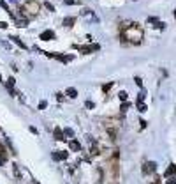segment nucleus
<instances>
[{"label":"nucleus","mask_w":176,"mask_h":184,"mask_svg":"<svg viewBox=\"0 0 176 184\" xmlns=\"http://www.w3.org/2000/svg\"><path fill=\"white\" fill-rule=\"evenodd\" d=\"M111 87H113V81H109V83H104V85H102V92H108Z\"/></svg>","instance_id":"aec40b11"},{"label":"nucleus","mask_w":176,"mask_h":184,"mask_svg":"<svg viewBox=\"0 0 176 184\" xmlns=\"http://www.w3.org/2000/svg\"><path fill=\"white\" fill-rule=\"evenodd\" d=\"M11 2H19V0H11Z\"/></svg>","instance_id":"2f4dec72"},{"label":"nucleus","mask_w":176,"mask_h":184,"mask_svg":"<svg viewBox=\"0 0 176 184\" xmlns=\"http://www.w3.org/2000/svg\"><path fill=\"white\" fill-rule=\"evenodd\" d=\"M7 27V23H4V21H0V28H5Z\"/></svg>","instance_id":"cd10ccee"},{"label":"nucleus","mask_w":176,"mask_h":184,"mask_svg":"<svg viewBox=\"0 0 176 184\" xmlns=\"http://www.w3.org/2000/svg\"><path fill=\"white\" fill-rule=\"evenodd\" d=\"M53 136H55L56 140H64V133H62V129H60V128H56V129H55V135H53Z\"/></svg>","instance_id":"2eb2a0df"},{"label":"nucleus","mask_w":176,"mask_h":184,"mask_svg":"<svg viewBox=\"0 0 176 184\" xmlns=\"http://www.w3.org/2000/svg\"><path fill=\"white\" fill-rule=\"evenodd\" d=\"M0 81H2V76H0Z\"/></svg>","instance_id":"473e14b6"},{"label":"nucleus","mask_w":176,"mask_h":184,"mask_svg":"<svg viewBox=\"0 0 176 184\" xmlns=\"http://www.w3.org/2000/svg\"><path fill=\"white\" fill-rule=\"evenodd\" d=\"M14 83H16V81H14V78H9V80H7V83H5V87H7L9 90H11V89L14 87Z\"/></svg>","instance_id":"dca6fc26"},{"label":"nucleus","mask_w":176,"mask_h":184,"mask_svg":"<svg viewBox=\"0 0 176 184\" xmlns=\"http://www.w3.org/2000/svg\"><path fill=\"white\" fill-rule=\"evenodd\" d=\"M81 16H83V18H86L90 23H99V21H100L99 16H97L94 11H90V9H81Z\"/></svg>","instance_id":"7ed1b4c3"},{"label":"nucleus","mask_w":176,"mask_h":184,"mask_svg":"<svg viewBox=\"0 0 176 184\" xmlns=\"http://www.w3.org/2000/svg\"><path fill=\"white\" fill-rule=\"evenodd\" d=\"M165 177H167V179H174V165H173V163L169 165V168L165 170Z\"/></svg>","instance_id":"9d476101"},{"label":"nucleus","mask_w":176,"mask_h":184,"mask_svg":"<svg viewBox=\"0 0 176 184\" xmlns=\"http://www.w3.org/2000/svg\"><path fill=\"white\" fill-rule=\"evenodd\" d=\"M21 13L23 14H30V16H35L37 13H39V4L37 2H27L25 4V7H21Z\"/></svg>","instance_id":"f03ea898"},{"label":"nucleus","mask_w":176,"mask_h":184,"mask_svg":"<svg viewBox=\"0 0 176 184\" xmlns=\"http://www.w3.org/2000/svg\"><path fill=\"white\" fill-rule=\"evenodd\" d=\"M64 25H65V27H72V25H74V16H67V18L64 19Z\"/></svg>","instance_id":"4468645a"},{"label":"nucleus","mask_w":176,"mask_h":184,"mask_svg":"<svg viewBox=\"0 0 176 184\" xmlns=\"http://www.w3.org/2000/svg\"><path fill=\"white\" fill-rule=\"evenodd\" d=\"M28 19H16V21H14V25L16 27H19V28H25V27H28Z\"/></svg>","instance_id":"f8f14e48"},{"label":"nucleus","mask_w":176,"mask_h":184,"mask_svg":"<svg viewBox=\"0 0 176 184\" xmlns=\"http://www.w3.org/2000/svg\"><path fill=\"white\" fill-rule=\"evenodd\" d=\"M151 184H160V181H159V179H157V181H155V182H151Z\"/></svg>","instance_id":"7c9ffc66"},{"label":"nucleus","mask_w":176,"mask_h":184,"mask_svg":"<svg viewBox=\"0 0 176 184\" xmlns=\"http://www.w3.org/2000/svg\"><path fill=\"white\" fill-rule=\"evenodd\" d=\"M144 97H146V90H141L139 96H137V103H139V101H144Z\"/></svg>","instance_id":"6ab92c4d"},{"label":"nucleus","mask_w":176,"mask_h":184,"mask_svg":"<svg viewBox=\"0 0 176 184\" xmlns=\"http://www.w3.org/2000/svg\"><path fill=\"white\" fill-rule=\"evenodd\" d=\"M70 149L78 152V150H81V144H79L78 140H70Z\"/></svg>","instance_id":"ddd939ff"},{"label":"nucleus","mask_w":176,"mask_h":184,"mask_svg":"<svg viewBox=\"0 0 176 184\" xmlns=\"http://www.w3.org/2000/svg\"><path fill=\"white\" fill-rule=\"evenodd\" d=\"M137 110L141 111V113H143V111H146V105H144L143 101H139V103H137Z\"/></svg>","instance_id":"a211bd4d"},{"label":"nucleus","mask_w":176,"mask_h":184,"mask_svg":"<svg viewBox=\"0 0 176 184\" xmlns=\"http://www.w3.org/2000/svg\"><path fill=\"white\" fill-rule=\"evenodd\" d=\"M85 106H86L88 110H92V108H94L95 105H94V101H86V103H85Z\"/></svg>","instance_id":"5701e85b"},{"label":"nucleus","mask_w":176,"mask_h":184,"mask_svg":"<svg viewBox=\"0 0 176 184\" xmlns=\"http://www.w3.org/2000/svg\"><path fill=\"white\" fill-rule=\"evenodd\" d=\"M53 159H67V152L62 150V152H53Z\"/></svg>","instance_id":"1a4fd4ad"},{"label":"nucleus","mask_w":176,"mask_h":184,"mask_svg":"<svg viewBox=\"0 0 176 184\" xmlns=\"http://www.w3.org/2000/svg\"><path fill=\"white\" fill-rule=\"evenodd\" d=\"M148 23H150V25H153V27H157V28H160V30L165 27V25L160 21L159 18H153V16H150V18H148Z\"/></svg>","instance_id":"0eeeda50"},{"label":"nucleus","mask_w":176,"mask_h":184,"mask_svg":"<svg viewBox=\"0 0 176 184\" xmlns=\"http://www.w3.org/2000/svg\"><path fill=\"white\" fill-rule=\"evenodd\" d=\"M118 97H120L122 101H125V99H127V92H120V94H118Z\"/></svg>","instance_id":"b1692460"},{"label":"nucleus","mask_w":176,"mask_h":184,"mask_svg":"<svg viewBox=\"0 0 176 184\" xmlns=\"http://www.w3.org/2000/svg\"><path fill=\"white\" fill-rule=\"evenodd\" d=\"M157 170V163H153V161H148L146 165L143 167V172L144 173H151V172H155Z\"/></svg>","instance_id":"39448f33"},{"label":"nucleus","mask_w":176,"mask_h":184,"mask_svg":"<svg viewBox=\"0 0 176 184\" xmlns=\"http://www.w3.org/2000/svg\"><path fill=\"white\" fill-rule=\"evenodd\" d=\"M62 133H64V135H67V138H72V136H74V131H72V129H64V131H62Z\"/></svg>","instance_id":"f3484780"},{"label":"nucleus","mask_w":176,"mask_h":184,"mask_svg":"<svg viewBox=\"0 0 176 184\" xmlns=\"http://www.w3.org/2000/svg\"><path fill=\"white\" fill-rule=\"evenodd\" d=\"M65 94H67L69 97H72V99H74V97H78V90H76L74 87H69V89L65 90Z\"/></svg>","instance_id":"9b49d317"},{"label":"nucleus","mask_w":176,"mask_h":184,"mask_svg":"<svg viewBox=\"0 0 176 184\" xmlns=\"http://www.w3.org/2000/svg\"><path fill=\"white\" fill-rule=\"evenodd\" d=\"M125 37L130 44H139L143 41V30L137 23H130L125 30Z\"/></svg>","instance_id":"f257e3e1"},{"label":"nucleus","mask_w":176,"mask_h":184,"mask_svg":"<svg viewBox=\"0 0 176 184\" xmlns=\"http://www.w3.org/2000/svg\"><path fill=\"white\" fill-rule=\"evenodd\" d=\"M0 152H2V154H4V145H2V144H0Z\"/></svg>","instance_id":"c85d7f7f"},{"label":"nucleus","mask_w":176,"mask_h":184,"mask_svg":"<svg viewBox=\"0 0 176 184\" xmlns=\"http://www.w3.org/2000/svg\"><path fill=\"white\" fill-rule=\"evenodd\" d=\"M64 4H67V5H72V4H74V0H64Z\"/></svg>","instance_id":"bb28decb"},{"label":"nucleus","mask_w":176,"mask_h":184,"mask_svg":"<svg viewBox=\"0 0 176 184\" xmlns=\"http://www.w3.org/2000/svg\"><path fill=\"white\" fill-rule=\"evenodd\" d=\"M97 50H100V44H90V46H81V53L83 55H88V53H94L97 52Z\"/></svg>","instance_id":"20e7f679"},{"label":"nucleus","mask_w":176,"mask_h":184,"mask_svg":"<svg viewBox=\"0 0 176 184\" xmlns=\"http://www.w3.org/2000/svg\"><path fill=\"white\" fill-rule=\"evenodd\" d=\"M39 37L43 39V41H53L55 39V32H53V30H44Z\"/></svg>","instance_id":"423d86ee"},{"label":"nucleus","mask_w":176,"mask_h":184,"mask_svg":"<svg viewBox=\"0 0 176 184\" xmlns=\"http://www.w3.org/2000/svg\"><path fill=\"white\" fill-rule=\"evenodd\" d=\"M44 7H48V11H55V7L51 5L49 2H44Z\"/></svg>","instance_id":"393cba45"},{"label":"nucleus","mask_w":176,"mask_h":184,"mask_svg":"<svg viewBox=\"0 0 176 184\" xmlns=\"http://www.w3.org/2000/svg\"><path fill=\"white\" fill-rule=\"evenodd\" d=\"M167 184H174V179H171V181H167Z\"/></svg>","instance_id":"c756f323"},{"label":"nucleus","mask_w":176,"mask_h":184,"mask_svg":"<svg viewBox=\"0 0 176 184\" xmlns=\"http://www.w3.org/2000/svg\"><path fill=\"white\" fill-rule=\"evenodd\" d=\"M129 106H130V105H129V103H125V101H123V105H122V111H125V110H127Z\"/></svg>","instance_id":"a878e982"},{"label":"nucleus","mask_w":176,"mask_h":184,"mask_svg":"<svg viewBox=\"0 0 176 184\" xmlns=\"http://www.w3.org/2000/svg\"><path fill=\"white\" fill-rule=\"evenodd\" d=\"M48 106V101H41V103H39V110H44Z\"/></svg>","instance_id":"4be33fe9"},{"label":"nucleus","mask_w":176,"mask_h":184,"mask_svg":"<svg viewBox=\"0 0 176 184\" xmlns=\"http://www.w3.org/2000/svg\"><path fill=\"white\" fill-rule=\"evenodd\" d=\"M11 41H13L14 44H18V46L21 48V50H27V44H25V43H23V41L19 39V37H16V36H11Z\"/></svg>","instance_id":"6e6552de"},{"label":"nucleus","mask_w":176,"mask_h":184,"mask_svg":"<svg viewBox=\"0 0 176 184\" xmlns=\"http://www.w3.org/2000/svg\"><path fill=\"white\" fill-rule=\"evenodd\" d=\"M0 44H2V46H4L5 50H13V48H11V44H9V43H7V41H4V39H2V41H0Z\"/></svg>","instance_id":"412c9836"}]
</instances>
